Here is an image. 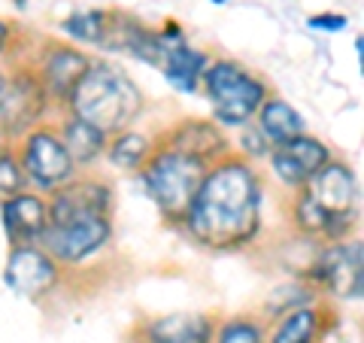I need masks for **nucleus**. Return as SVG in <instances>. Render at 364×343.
<instances>
[{
  "mask_svg": "<svg viewBox=\"0 0 364 343\" xmlns=\"http://www.w3.org/2000/svg\"><path fill=\"white\" fill-rule=\"evenodd\" d=\"M88 64L91 58L82 49H73L67 43H49V49H43V58L33 70H37L49 100L67 107V100H70L73 88L79 85V79L85 76Z\"/></svg>",
  "mask_w": 364,
  "mask_h": 343,
  "instance_id": "9b49d317",
  "label": "nucleus"
},
{
  "mask_svg": "<svg viewBox=\"0 0 364 343\" xmlns=\"http://www.w3.org/2000/svg\"><path fill=\"white\" fill-rule=\"evenodd\" d=\"M313 31H328V33H337V31H343L349 25V19L346 16H340V13H318V16H310V21H306Z\"/></svg>",
  "mask_w": 364,
  "mask_h": 343,
  "instance_id": "bb28decb",
  "label": "nucleus"
},
{
  "mask_svg": "<svg viewBox=\"0 0 364 343\" xmlns=\"http://www.w3.org/2000/svg\"><path fill=\"white\" fill-rule=\"evenodd\" d=\"M18 162H21L28 182H33L40 191H55L76 176V164L67 155L58 131L46 128V125H37L33 131L21 137Z\"/></svg>",
  "mask_w": 364,
  "mask_h": 343,
  "instance_id": "39448f33",
  "label": "nucleus"
},
{
  "mask_svg": "<svg viewBox=\"0 0 364 343\" xmlns=\"http://www.w3.org/2000/svg\"><path fill=\"white\" fill-rule=\"evenodd\" d=\"M140 343H143V340H140Z\"/></svg>",
  "mask_w": 364,
  "mask_h": 343,
  "instance_id": "473e14b6",
  "label": "nucleus"
},
{
  "mask_svg": "<svg viewBox=\"0 0 364 343\" xmlns=\"http://www.w3.org/2000/svg\"><path fill=\"white\" fill-rule=\"evenodd\" d=\"M310 280H316L322 289H328L337 298L358 301L364 289V249L361 240H337L325 243L318 258L310 265Z\"/></svg>",
  "mask_w": 364,
  "mask_h": 343,
  "instance_id": "6e6552de",
  "label": "nucleus"
},
{
  "mask_svg": "<svg viewBox=\"0 0 364 343\" xmlns=\"http://www.w3.org/2000/svg\"><path fill=\"white\" fill-rule=\"evenodd\" d=\"M4 149H6V137L0 134V152H4Z\"/></svg>",
  "mask_w": 364,
  "mask_h": 343,
  "instance_id": "c756f323",
  "label": "nucleus"
},
{
  "mask_svg": "<svg viewBox=\"0 0 364 343\" xmlns=\"http://www.w3.org/2000/svg\"><path fill=\"white\" fill-rule=\"evenodd\" d=\"M9 37H13V31H9L6 21H0V55L6 52V46H9Z\"/></svg>",
  "mask_w": 364,
  "mask_h": 343,
  "instance_id": "cd10ccee",
  "label": "nucleus"
},
{
  "mask_svg": "<svg viewBox=\"0 0 364 343\" xmlns=\"http://www.w3.org/2000/svg\"><path fill=\"white\" fill-rule=\"evenodd\" d=\"M282 292V301L279 298H270L267 301V313H289L294 310V307H304V304H310L313 301V292L306 289V285H286V289H277Z\"/></svg>",
  "mask_w": 364,
  "mask_h": 343,
  "instance_id": "393cba45",
  "label": "nucleus"
},
{
  "mask_svg": "<svg viewBox=\"0 0 364 343\" xmlns=\"http://www.w3.org/2000/svg\"><path fill=\"white\" fill-rule=\"evenodd\" d=\"M58 137H61L64 149H67V155L73 158V164H76V167L95 164L97 158L107 152V140H109V137L100 131V128H95L91 122L79 119V116H70V119H67V122L61 125Z\"/></svg>",
  "mask_w": 364,
  "mask_h": 343,
  "instance_id": "6ab92c4d",
  "label": "nucleus"
},
{
  "mask_svg": "<svg viewBox=\"0 0 364 343\" xmlns=\"http://www.w3.org/2000/svg\"><path fill=\"white\" fill-rule=\"evenodd\" d=\"M4 283L25 298H43L61 283V265L40 243L13 246L4 268Z\"/></svg>",
  "mask_w": 364,
  "mask_h": 343,
  "instance_id": "1a4fd4ad",
  "label": "nucleus"
},
{
  "mask_svg": "<svg viewBox=\"0 0 364 343\" xmlns=\"http://www.w3.org/2000/svg\"><path fill=\"white\" fill-rule=\"evenodd\" d=\"M255 128L264 134V140L270 146H279V143L306 134V122H304L301 112L289 104V100L267 95L264 104H261L258 112H255Z\"/></svg>",
  "mask_w": 364,
  "mask_h": 343,
  "instance_id": "a211bd4d",
  "label": "nucleus"
},
{
  "mask_svg": "<svg viewBox=\"0 0 364 343\" xmlns=\"http://www.w3.org/2000/svg\"><path fill=\"white\" fill-rule=\"evenodd\" d=\"M207 167L210 164H203L200 158L176 152L170 146H155L149 162L140 167V179H143V189L149 194V201L164 216V222L182 225L186 210L191 198H195Z\"/></svg>",
  "mask_w": 364,
  "mask_h": 343,
  "instance_id": "7ed1b4c3",
  "label": "nucleus"
},
{
  "mask_svg": "<svg viewBox=\"0 0 364 343\" xmlns=\"http://www.w3.org/2000/svg\"><path fill=\"white\" fill-rule=\"evenodd\" d=\"M264 328L255 319H246V316H234L228 322L215 325V334L213 343H264Z\"/></svg>",
  "mask_w": 364,
  "mask_h": 343,
  "instance_id": "5701e85b",
  "label": "nucleus"
},
{
  "mask_svg": "<svg viewBox=\"0 0 364 343\" xmlns=\"http://www.w3.org/2000/svg\"><path fill=\"white\" fill-rule=\"evenodd\" d=\"M267 158H270V170L277 174L282 186L301 189L318 167L331 162V149H328L322 140H316V137L301 134V137H294V140L270 146Z\"/></svg>",
  "mask_w": 364,
  "mask_h": 343,
  "instance_id": "9d476101",
  "label": "nucleus"
},
{
  "mask_svg": "<svg viewBox=\"0 0 364 343\" xmlns=\"http://www.w3.org/2000/svg\"><path fill=\"white\" fill-rule=\"evenodd\" d=\"M158 146H170V149H176V152L200 158L203 164H213V162H219V158L231 155V143H228L225 131L215 122H207V119L176 122L173 128H167L161 134Z\"/></svg>",
  "mask_w": 364,
  "mask_h": 343,
  "instance_id": "4468645a",
  "label": "nucleus"
},
{
  "mask_svg": "<svg viewBox=\"0 0 364 343\" xmlns=\"http://www.w3.org/2000/svg\"><path fill=\"white\" fill-rule=\"evenodd\" d=\"M49 95L40 83L37 70L21 67L13 76H6L4 97H0V134L4 137H25L43 122L49 110Z\"/></svg>",
  "mask_w": 364,
  "mask_h": 343,
  "instance_id": "0eeeda50",
  "label": "nucleus"
},
{
  "mask_svg": "<svg viewBox=\"0 0 364 343\" xmlns=\"http://www.w3.org/2000/svg\"><path fill=\"white\" fill-rule=\"evenodd\" d=\"M318 328H322V313L313 304L294 307L282 313L277 328L270 331V343H316Z\"/></svg>",
  "mask_w": 364,
  "mask_h": 343,
  "instance_id": "412c9836",
  "label": "nucleus"
},
{
  "mask_svg": "<svg viewBox=\"0 0 364 343\" xmlns=\"http://www.w3.org/2000/svg\"><path fill=\"white\" fill-rule=\"evenodd\" d=\"M301 189L310 194L328 216L358 210V179H355V174H352L349 164L334 162V158L318 167Z\"/></svg>",
  "mask_w": 364,
  "mask_h": 343,
  "instance_id": "f8f14e48",
  "label": "nucleus"
},
{
  "mask_svg": "<svg viewBox=\"0 0 364 343\" xmlns=\"http://www.w3.org/2000/svg\"><path fill=\"white\" fill-rule=\"evenodd\" d=\"M213 4H219V6H222V4H228V0H213Z\"/></svg>",
  "mask_w": 364,
  "mask_h": 343,
  "instance_id": "2f4dec72",
  "label": "nucleus"
},
{
  "mask_svg": "<svg viewBox=\"0 0 364 343\" xmlns=\"http://www.w3.org/2000/svg\"><path fill=\"white\" fill-rule=\"evenodd\" d=\"M240 146H243V158H267L270 152V143L264 140V134H261L252 122L243 125V137H240Z\"/></svg>",
  "mask_w": 364,
  "mask_h": 343,
  "instance_id": "a878e982",
  "label": "nucleus"
},
{
  "mask_svg": "<svg viewBox=\"0 0 364 343\" xmlns=\"http://www.w3.org/2000/svg\"><path fill=\"white\" fill-rule=\"evenodd\" d=\"M28 186V176L21 170V162H18V152L13 149H4L0 152V194L9 198L16 191H25Z\"/></svg>",
  "mask_w": 364,
  "mask_h": 343,
  "instance_id": "b1692460",
  "label": "nucleus"
},
{
  "mask_svg": "<svg viewBox=\"0 0 364 343\" xmlns=\"http://www.w3.org/2000/svg\"><path fill=\"white\" fill-rule=\"evenodd\" d=\"M213 58L207 52L195 49L188 43H176V46H167L164 52V61H161V70H164V79L176 91H186V95H195L200 88V76L207 70V64Z\"/></svg>",
  "mask_w": 364,
  "mask_h": 343,
  "instance_id": "f3484780",
  "label": "nucleus"
},
{
  "mask_svg": "<svg viewBox=\"0 0 364 343\" xmlns=\"http://www.w3.org/2000/svg\"><path fill=\"white\" fill-rule=\"evenodd\" d=\"M61 31L67 37L85 46H107V37L112 31V13L107 9H82L61 21Z\"/></svg>",
  "mask_w": 364,
  "mask_h": 343,
  "instance_id": "4be33fe9",
  "label": "nucleus"
},
{
  "mask_svg": "<svg viewBox=\"0 0 364 343\" xmlns=\"http://www.w3.org/2000/svg\"><path fill=\"white\" fill-rule=\"evenodd\" d=\"M16 6H18V9H25V6H28V0H16Z\"/></svg>",
  "mask_w": 364,
  "mask_h": 343,
  "instance_id": "7c9ffc66",
  "label": "nucleus"
},
{
  "mask_svg": "<svg viewBox=\"0 0 364 343\" xmlns=\"http://www.w3.org/2000/svg\"><path fill=\"white\" fill-rule=\"evenodd\" d=\"M4 85H6V73L0 70V97H4Z\"/></svg>",
  "mask_w": 364,
  "mask_h": 343,
  "instance_id": "c85d7f7f",
  "label": "nucleus"
},
{
  "mask_svg": "<svg viewBox=\"0 0 364 343\" xmlns=\"http://www.w3.org/2000/svg\"><path fill=\"white\" fill-rule=\"evenodd\" d=\"M112 210V189L104 179H70L67 186L55 189L49 201V225L67 222L73 216H109Z\"/></svg>",
  "mask_w": 364,
  "mask_h": 343,
  "instance_id": "2eb2a0df",
  "label": "nucleus"
},
{
  "mask_svg": "<svg viewBox=\"0 0 364 343\" xmlns=\"http://www.w3.org/2000/svg\"><path fill=\"white\" fill-rule=\"evenodd\" d=\"M0 219H4L9 246L40 243L43 231L49 228V201L33 191H16L0 204Z\"/></svg>",
  "mask_w": 364,
  "mask_h": 343,
  "instance_id": "ddd939ff",
  "label": "nucleus"
},
{
  "mask_svg": "<svg viewBox=\"0 0 364 343\" xmlns=\"http://www.w3.org/2000/svg\"><path fill=\"white\" fill-rule=\"evenodd\" d=\"M215 319L210 313H170L140 325L143 343H213Z\"/></svg>",
  "mask_w": 364,
  "mask_h": 343,
  "instance_id": "dca6fc26",
  "label": "nucleus"
},
{
  "mask_svg": "<svg viewBox=\"0 0 364 343\" xmlns=\"http://www.w3.org/2000/svg\"><path fill=\"white\" fill-rule=\"evenodd\" d=\"M200 88L210 100L213 119L222 128H243L246 122L255 119L258 107L270 95V88L261 76L249 73L246 67L225 58H215L207 64V70L200 76Z\"/></svg>",
  "mask_w": 364,
  "mask_h": 343,
  "instance_id": "20e7f679",
  "label": "nucleus"
},
{
  "mask_svg": "<svg viewBox=\"0 0 364 343\" xmlns=\"http://www.w3.org/2000/svg\"><path fill=\"white\" fill-rule=\"evenodd\" d=\"M67 110L70 116L85 119L107 137H112L131 128L134 119L143 112V95L122 67L109 61H91L67 100Z\"/></svg>",
  "mask_w": 364,
  "mask_h": 343,
  "instance_id": "f03ea898",
  "label": "nucleus"
},
{
  "mask_svg": "<svg viewBox=\"0 0 364 343\" xmlns=\"http://www.w3.org/2000/svg\"><path fill=\"white\" fill-rule=\"evenodd\" d=\"M264 182L243 155L213 162L191 198L182 228L198 246L228 253L243 249L261 234Z\"/></svg>",
  "mask_w": 364,
  "mask_h": 343,
  "instance_id": "f257e3e1",
  "label": "nucleus"
},
{
  "mask_svg": "<svg viewBox=\"0 0 364 343\" xmlns=\"http://www.w3.org/2000/svg\"><path fill=\"white\" fill-rule=\"evenodd\" d=\"M155 152V146L152 140L146 134L140 131H134V128H124L119 134H112L109 140H107V155H109V162L116 164L119 170H136L140 174V167L149 162V155Z\"/></svg>",
  "mask_w": 364,
  "mask_h": 343,
  "instance_id": "aec40b11",
  "label": "nucleus"
},
{
  "mask_svg": "<svg viewBox=\"0 0 364 343\" xmlns=\"http://www.w3.org/2000/svg\"><path fill=\"white\" fill-rule=\"evenodd\" d=\"M112 240L109 216H73L67 222H52L40 237V246L58 265H82Z\"/></svg>",
  "mask_w": 364,
  "mask_h": 343,
  "instance_id": "423d86ee",
  "label": "nucleus"
}]
</instances>
